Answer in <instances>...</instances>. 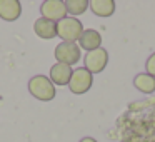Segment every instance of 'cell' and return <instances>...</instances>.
Instances as JSON below:
<instances>
[{
    "label": "cell",
    "mask_w": 155,
    "mask_h": 142,
    "mask_svg": "<svg viewBox=\"0 0 155 142\" xmlns=\"http://www.w3.org/2000/svg\"><path fill=\"white\" fill-rule=\"evenodd\" d=\"M28 92L37 100H42V102H50L52 99H55V94H57L52 80L47 75H40V74L28 79Z\"/></svg>",
    "instance_id": "1"
},
{
    "label": "cell",
    "mask_w": 155,
    "mask_h": 142,
    "mask_svg": "<svg viewBox=\"0 0 155 142\" xmlns=\"http://www.w3.org/2000/svg\"><path fill=\"white\" fill-rule=\"evenodd\" d=\"M55 59H57L58 64H65V65H74L80 60V47L74 42H60V44L55 47L54 52Z\"/></svg>",
    "instance_id": "4"
},
{
    "label": "cell",
    "mask_w": 155,
    "mask_h": 142,
    "mask_svg": "<svg viewBox=\"0 0 155 142\" xmlns=\"http://www.w3.org/2000/svg\"><path fill=\"white\" fill-rule=\"evenodd\" d=\"M40 14L44 19L52 22H60L62 19L67 17V7H65V2L62 0H45L40 5Z\"/></svg>",
    "instance_id": "5"
},
{
    "label": "cell",
    "mask_w": 155,
    "mask_h": 142,
    "mask_svg": "<svg viewBox=\"0 0 155 142\" xmlns=\"http://www.w3.org/2000/svg\"><path fill=\"white\" fill-rule=\"evenodd\" d=\"M84 62H85V69H87L92 75H94V74H100V72L107 67L108 52L105 50V49H102V47L97 49V50L87 52Z\"/></svg>",
    "instance_id": "6"
},
{
    "label": "cell",
    "mask_w": 155,
    "mask_h": 142,
    "mask_svg": "<svg viewBox=\"0 0 155 142\" xmlns=\"http://www.w3.org/2000/svg\"><path fill=\"white\" fill-rule=\"evenodd\" d=\"M94 84V75L87 70L85 67H78L72 72L70 82H68V89L72 94L75 95H82L85 92H88V89Z\"/></svg>",
    "instance_id": "3"
},
{
    "label": "cell",
    "mask_w": 155,
    "mask_h": 142,
    "mask_svg": "<svg viewBox=\"0 0 155 142\" xmlns=\"http://www.w3.org/2000/svg\"><path fill=\"white\" fill-rule=\"evenodd\" d=\"M72 67L70 65H65V64H54L50 67V80L54 85H68L72 77Z\"/></svg>",
    "instance_id": "8"
},
{
    "label": "cell",
    "mask_w": 155,
    "mask_h": 142,
    "mask_svg": "<svg viewBox=\"0 0 155 142\" xmlns=\"http://www.w3.org/2000/svg\"><path fill=\"white\" fill-rule=\"evenodd\" d=\"M80 142H97L94 137H84V139H80Z\"/></svg>",
    "instance_id": "15"
},
{
    "label": "cell",
    "mask_w": 155,
    "mask_h": 142,
    "mask_svg": "<svg viewBox=\"0 0 155 142\" xmlns=\"http://www.w3.org/2000/svg\"><path fill=\"white\" fill-rule=\"evenodd\" d=\"M145 69H147V74L148 75L155 77V52L147 59V62H145Z\"/></svg>",
    "instance_id": "14"
},
{
    "label": "cell",
    "mask_w": 155,
    "mask_h": 142,
    "mask_svg": "<svg viewBox=\"0 0 155 142\" xmlns=\"http://www.w3.org/2000/svg\"><path fill=\"white\" fill-rule=\"evenodd\" d=\"M34 32L37 34V37L45 39V40H50V39L57 37V24L52 20H47V19L40 17L35 20L34 24Z\"/></svg>",
    "instance_id": "9"
},
{
    "label": "cell",
    "mask_w": 155,
    "mask_h": 142,
    "mask_svg": "<svg viewBox=\"0 0 155 142\" xmlns=\"http://www.w3.org/2000/svg\"><path fill=\"white\" fill-rule=\"evenodd\" d=\"M22 15V5L18 0H0V19L5 22H15Z\"/></svg>",
    "instance_id": "7"
},
{
    "label": "cell",
    "mask_w": 155,
    "mask_h": 142,
    "mask_svg": "<svg viewBox=\"0 0 155 142\" xmlns=\"http://www.w3.org/2000/svg\"><path fill=\"white\" fill-rule=\"evenodd\" d=\"M78 44H80V49H85L87 52L97 50L102 45V35L95 29H87V30H84L82 37L78 39Z\"/></svg>",
    "instance_id": "10"
},
{
    "label": "cell",
    "mask_w": 155,
    "mask_h": 142,
    "mask_svg": "<svg viewBox=\"0 0 155 142\" xmlns=\"http://www.w3.org/2000/svg\"><path fill=\"white\" fill-rule=\"evenodd\" d=\"M134 85H135V89H138L143 94H152V92H155V77L148 75L147 72L137 74L134 79Z\"/></svg>",
    "instance_id": "12"
},
{
    "label": "cell",
    "mask_w": 155,
    "mask_h": 142,
    "mask_svg": "<svg viewBox=\"0 0 155 142\" xmlns=\"http://www.w3.org/2000/svg\"><path fill=\"white\" fill-rule=\"evenodd\" d=\"M65 7H67V14L77 17V15H82L88 8V0H67Z\"/></svg>",
    "instance_id": "13"
},
{
    "label": "cell",
    "mask_w": 155,
    "mask_h": 142,
    "mask_svg": "<svg viewBox=\"0 0 155 142\" xmlns=\"http://www.w3.org/2000/svg\"><path fill=\"white\" fill-rule=\"evenodd\" d=\"M84 34V25L75 17H65L60 22H57V37L62 39V42H77Z\"/></svg>",
    "instance_id": "2"
},
{
    "label": "cell",
    "mask_w": 155,
    "mask_h": 142,
    "mask_svg": "<svg viewBox=\"0 0 155 142\" xmlns=\"http://www.w3.org/2000/svg\"><path fill=\"white\" fill-rule=\"evenodd\" d=\"M88 7L97 17H110L115 12V2L114 0H92L88 2Z\"/></svg>",
    "instance_id": "11"
}]
</instances>
